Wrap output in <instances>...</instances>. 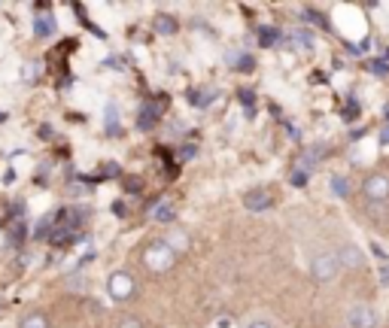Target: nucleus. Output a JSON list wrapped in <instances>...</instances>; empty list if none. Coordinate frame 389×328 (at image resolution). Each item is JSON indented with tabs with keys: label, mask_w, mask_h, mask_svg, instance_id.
<instances>
[{
	"label": "nucleus",
	"mask_w": 389,
	"mask_h": 328,
	"mask_svg": "<svg viewBox=\"0 0 389 328\" xmlns=\"http://www.w3.org/2000/svg\"><path fill=\"white\" fill-rule=\"evenodd\" d=\"M21 79H28V82L34 79V67H25V70H21Z\"/></svg>",
	"instance_id": "obj_22"
},
{
	"label": "nucleus",
	"mask_w": 389,
	"mask_h": 328,
	"mask_svg": "<svg viewBox=\"0 0 389 328\" xmlns=\"http://www.w3.org/2000/svg\"><path fill=\"white\" fill-rule=\"evenodd\" d=\"M258 40H262L265 46H274V43L280 40V34L274 28H258Z\"/></svg>",
	"instance_id": "obj_14"
},
{
	"label": "nucleus",
	"mask_w": 389,
	"mask_h": 328,
	"mask_svg": "<svg viewBox=\"0 0 389 328\" xmlns=\"http://www.w3.org/2000/svg\"><path fill=\"white\" fill-rule=\"evenodd\" d=\"M338 255V262H341V268H362V253L356 247H341V253H334Z\"/></svg>",
	"instance_id": "obj_7"
},
{
	"label": "nucleus",
	"mask_w": 389,
	"mask_h": 328,
	"mask_svg": "<svg viewBox=\"0 0 389 328\" xmlns=\"http://www.w3.org/2000/svg\"><path fill=\"white\" fill-rule=\"evenodd\" d=\"M213 101V91H207V88H204V91H192V104L195 106H207Z\"/></svg>",
	"instance_id": "obj_16"
},
{
	"label": "nucleus",
	"mask_w": 389,
	"mask_h": 328,
	"mask_svg": "<svg viewBox=\"0 0 389 328\" xmlns=\"http://www.w3.org/2000/svg\"><path fill=\"white\" fill-rule=\"evenodd\" d=\"M173 216H177V213H173V204H167V201H162V204H155V207H152V219H155V222H162V225H171Z\"/></svg>",
	"instance_id": "obj_9"
},
{
	"label": "nucleus",
	"mask_w": 389,
	"mask_h": 328,
	"mask_svg": "<svg viewBox=\"0 0 389 328\" xmlns=\"http://www.w3.org/2000/svg\"><path fill=\"white\" fill-rule=\"evenodd\" d=\"M173 262H177V253L171 249V243H152V247L143 249V264L152 271V273H164L173 268Z\"/></svg>",
	"instance_id": "obj_1"
},
{
	"label": "nucleus",
	"mask_w": 389,
	"mask_h": 328,
	"mask_svg": "<svg viewBox=\"0 0 389 328\" xmlns=\"http://www.w3.org/2000/svg\"><path fill=\"white\" fill-rule=\"evenodd\" d=\"M119 328H143L140 322H137V319H122V325Z\"/></svg>",
	"instance_id": "obj_19"
},
{
	"label": "nucleus",
	"mask_w": 389,
	"mask_h": 328,
	"mask_svg": "<svg viewBox=\"0 0 389 328\" xmlns=\"http://www.w3.org/2000/svg\"><path fill=\"white\" fill-rule=\"evenodd\" d=\"M240 104H247V110L253 113V91H240Z\"/></svg>",
	"instance_id": "obj_17"
},
{
	"label": "nucleus",
	"mask_w": 389,
	"mask_h": 328,
	"mask_svg": "<svg viewBox=\"0 0 389 328\" xmlns=\"http://www.w3.org/2000/svg\"><path fill=\"white\" fill-rule=\"evenodd\" d=\"M3 119H6V116H3V113H0V122H3Z\"/></svg>",
	"instance_id": "obj_25"
},
{
	"label": "nucleus",
	"mask_w": 389,
	"mask_h": 328,
	"mask_svg": "<svg viewBox=\"0 0 389 328\" xmlns=\"http://www.w3.org/2000/svg\"><path fill=\"white\" fill-rule=\"evenodd\" d=\"M374 73H377V76H386V73H389V64H386V61H374Z\"/></svg>",
	"instance_id": "obj_18"
},
{
	"label": "nucleus",
	"mask_w": 389,
	"mask_h": 328,
	"mask_svg": "<svg viewBox=\"0 0 389 328\" xmlns=\"http://www.w3.org/2000/svg\"><path fill=\"white\" fill-rule=\"evenodd\" d=\"M362 192H365L368 201H377V204L386 201V197H389V177H386V173H371V177H365Z\"/></svg>",
	"instance_id": "obj_4"
},
{
	"label": "nucleus",
	"mask_w": 389,
	"mask_h": 328,
	"mask_svg": "<svg viewBox=\"0 0 389 328\" xmlns=\"http://www.w3.org/2000/svg\"><path fill=\"white\" fill-rule=\"evenodd\" d=\"M162 110H164L162 101H152V104L143 106V110H140V128H152V125H155L158 116H162Z\"/></svg>",
	"instance_id": "obj_8"
},
{
	"label": "nucleus",
	"mask_w": 389,
	"mask_h": 328,
	"mask_svg": "<svg viewBox=\"0 0 389 328\" xmlns=\"http://www.w3.org/2000/svg\"><path fill=\"white\" fill-rule=\"evenodd\" d=\"M338 271H341V262H338V255H334V253L316 255L314 264H310V273H314L316 283H332V280L338 277Z\"/></svg>",
	"instance_id": "obj_2"
},
{
	"label": "nucleus",
	"mask_w": 389,
	"mask_h": 328,
	"mask_svg": "<svg viewBox=\"0 0 389 328\" xmlns=\"http://www.w3.org/2000/svg\"><path fill=\"white\" fill-rule=\"evenodd\" d=\"M19 328H49V319L43 313H28L19 319Z\"/></svg>",
	"instance_id": "obj_10"
},
{
	"label": "nucleus",
	"mask_w": 389,
	"mask_h": 328,
	"mask_svg": "<svg viewBox=\"0 0 389 328\" xmlns=\"http://www.w3.org/2000/svg\"><path fill=\"white\" fill-rule=\"evenodd\" d=\"M106 289H110V298L128 301L134 295V277L128 271H113L110 280H106Z\"/></svg>",
	"instance_id": "obj_3"
},
{
	"label": "nucleus",
	"mask_w": 389,
	"mask_h": 328,
	"mask_svg": "<svg viewBox=\"0 0 389 328\" xmlns=\"http://www.w3.org/2000/svg\"><path fill=\"white\" fill-rule=\"evenodd\" d=\"M243 207L253 210V213H258V210H268V207H271V195L265 192V189H253V192L243 195Z\"/></svg>",
	"instance_id": "obj_6"
},
{
	"label": "nucleus",
	"mask_w": 389,
	"mask_h": 328,
	"mask_svg": "<svg viewBox=\"0 0 389 328\" xmlns=\"http://www.w3.org/2000/svg\"><path fill=\"white\" fill-rule=\"evenodd\" d=\"M37 34L40 37L55 34V19H52V15H40V19H37Z\"/></svg>",
	"instance_id": "obj_11"
},
{
	"label": "nucleus",
	"mask_w": 389,
	"mask_h": 328,
	"mask_svg": "<svg viewBox=\"0 0 389 328\" xmlns=\"http://www.w3.org/2000/svg\"><path fill=\"white\" fill-rule=\"evenodd\" d=\"M380 140H383V143H389V125L383 128V131H380Z\"/></svg>",
	"instance_id": "obj_23"
},
{
	"label": "nucleus",
	"mask_w": 389,
	"mask_h": 328,
	"mask_svg": "<svg viewBox=\"0 0 389 328\" xmlns=\"http://www.w3.org/2000/svg\"><path fill=\"white\" fill-rule=\"evenodd\" d=\"M249 328H271V325H268V322H253Z\"/></svg>",
	"instance_id": "obj_24"
},
{
	"label": "nucleus",
	"mask_w": 389,
	"mask_h": 328,
	"mask_svg": "<svg viewBox=\"0 0 389 328\" xmlns=\"http://www.w3.org/2000/svg\"><path fill=\"white\" fill-rule=\"evenodd\" d=\"M289 43H295V46H310V43H314V37L304 34V30H292V34H289Z\"/></svg>",
	"instance_id": "obj_15"
},
{
	"label": "nucleus",
	"mask_w": 389,
	"mask_h": 328,
	"mask_svg": "<svg viewBox=\"0 0 389 328\" xmlns=\"http://www.w3.org/2000/svg\"><path fill=\"white\" fill-rule=\"evenodd\" d=\"M332 192L338 197H347L350 195V182L344 177H332Z\"/></svg>",
	"instance_id": "obj_13"
},
{
	"label": "nucleus",
	"mask_w": 389,
	"mask_h": 328,
	"mask_svg": "<svg viewBox=\"0 0 389 328\" xmlns=\"http://www.w3.org/2000/svg\"><path fill=\"white\" fill-rule=\"evenodd\" d=\"M292 182H295V186H301V182H307V173H292Z\"/></svg>",
	"instance_id": "obj_20"
},
{
	"label": "nucleus",
	"mask_w": 389,
	"mask_h": 328,
	"mask_svg": "<svg viewBox=\"0 0 389 328\" xmlns=\"http://www.w3.org/2000/svg\"><path fill=\"white\" fill-rule=\"evenodd\" d=\"M155 30H158V34H173V30H177V21H173L171 15H158V19H155Z\"/></svg>",
	"instance_id": "obj_12"
},
{
	"label": "nucleus",
	"mask_w": 389,
	"mask_h": 328,
	"mask_svg": "<svg viewBox=\"0 0 389 328\" xmlns=\"http://www.w3.org/2000/svg\"><path fill=\"white\" fill-rule=\"evenodd\" d=\"M125 186L131 189V192H137V189H140V180H134V177H131V180H125Z\"/></svg>",
	"instance_id": "obj_21"
},
{
	"label": "nucleus",
	"mask_w": 389,
	"mask_h": 328,
	"mask_svg": "<svg viewBox=\"0 0 389 328\" xmlns=\"http://www.w3.org/2000/svg\"><path fill=\"white\" fill-rule=\"evenodd\" d=\"M347 325L350 328H377V310L368 304H356L347 310Z\"/></svg>",
	"instance_id": "obj_5"
}]
</instances>
